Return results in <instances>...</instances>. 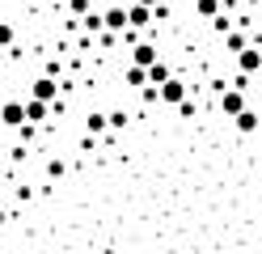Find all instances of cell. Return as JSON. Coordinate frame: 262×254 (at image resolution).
<instances>
[{
  "instance_id": "cell-2",
  "label": "cell",
  "mask_w": 262,
  "mask_h": 254,
  "mask_svg": "<svg viewBox=\"0 0 262 254\" xmlns=\"http://www.w3.org/2000/svg\"><path fill=\"white\" fill-rule=\"evenodd\" d=\"M0 123L5 127H21L26 123V102H5V106H0Z\"/></svg>"
},
{
  "instance_id": "cell-13",
  "label": "cell",
  "mask_w": 262,
  "mask_h": 254,
  "mask_svg": "<svg viewBox=\"0 0 262 254\" xmlns=\"http://www.w3.org/2000/svg\"><path fill=\"white\" fill-rule=\"evenodd\" d=\"M148 81H152V85H165V81H169V68L161 64V60H157V64H148Z\"/></svg>"
},
{
  "instance_id": "cell-18",
  "label": "cell",
  "mask_w": 262,
  "mask_h": 254,
  "mask_svg": "<svg viewBox=\"0 0 262 254\" xmlns=\"http://www.w3.org/2000/svg\"><path fill=\"white\" fill-rule=\"evenodd\" d=\"M68 9H72L76 17H85V13H89V0H68Z\"/></svg>"
},
{
  "instance_id": "cell-16",
  "label": "cell",
  "mask_w": 262,
  "mask_h": 254,
  "mask_svg": "<svg viewBox=\"0 0 262 254\" xmlns=\"http://www.w3.org/2000/svg\"><path fill=\"white\" fill-rule=\"evenodd\" d=\"M110 127L123 131V127H127V110H110Z\"/></svg>"
},
{
  "instance_id": "cell-12",
  "label": "cell",
  "mask_w": 262,
  "mask_h": 254,
  "mask_svg": "<svg viewBox=\"0 0 262 254\" xmlns=\"http://www.w3.org/2000/svg\"><path fill=\"white\" fill-rule=\"evenodd\" d=\"M85 127H89L93 135H97V131H106V127H110V114H102V110H93V114L85 119Z\"/></svg>"
},
{
  "instance_id": "cell-20",
  "label": "cell",
  "mask_w": 262,
  "mask_h": 254,
  "mask_svg": "<svg viewBox=\"0 0 262 254\" xmlns=\"http://www.w3.org/2000/svg\"><path fill=\"white\" fill-rule=\"evenodd\" d=\"M0 229H5V208H0Z\"/></svg>"
},
{
  "instance_id": "cell-8",
  "label": "cell",
  "mask_w": 262,
  "mask_h": 254,
  "mask_svg": "<svg viewBox=\"0 0 262 254\" xmlns=\"http://www.w3.org/2000/svg\"><path fill=\"white\" fill-rule=\"evenodd\" d=\"M127 85H131V89H144V85H148V68L131 60V68H127Z\"/></svg>"
},
{
  "instance_id": "cell-11",
  "label": "cell",
  "mask_w": 262,
  "mask_h": 254,
  "mask_svg": "<svg viewBox=\"0 0 262 254\" xmlns=\"http://www.w3.org/2000/svg\"><path fill=\"white\" fill-rule=\"evenodd\" d=\"M80 22H85V30H89V34H102V30H106V13H93V9H89L85 17H80Z\"/></svg>"
},
{
  "instance_id": "cell-5",
  "label": "cell",
  "mask_w": 262,
  "mask_h": 254,
  "mask_svg": "<svg viewBox=\"0 0 262 254\" xmlns=\"http://www.w3.org/2000/svg\"><path fill=\"white\" fill-rule=\"evenodd\" d=\"M237 68H241V72H258V68H262V51H258V47L237 51Z\"/></svg>"
},
{
  "instance_id": "cell-1",
  "label": "cell",
  "mask_w": 262,
  "mask_h": 254,
  "mask_svg": "<svg viewBox=\"0 0 262 254\" xmlns=\"http://www.w3.org/2000/svg\"><path fill=\"white\" fill-rule=\"evenodd\" d=\"M241 110H245V89H241V85H233V89H224V93H220V114L237 119Z\"/></svg>"
},
{
  "instance_id": "cell-21",
  "label": "cell",
  "mask_w": 262,
  "mask_h": 254,
  "mask_svg": "<svg viewBox=\"0 0 262 254\" xmlns=\"http://www.w3.org/2000/svg\"><path fill=\"white\" fill-rule=\"evenodd\" d=\"M140 5H157V0H140Z\"/></svg>"
},
{
  "instance_id": "cell-4",
  "label": "cell",
  "mask_w": 262,
  "mask_h": 254,
  "mask_svg": "<svg viewBox=\"0 0 262 254\" xmlns=\"http://www.w3.org/2000/svg\"><path fill=\"white\" fill-rule=\"evenodd\" d=\"M161 102H169V106H178V102H186V81L169 76L165 85H161Z\"/></svg>"
},
{
  "instance_id": "cell-3",
  "label": "cell",
  "mask_w": 262,
  "mask_h": 254,
  "mask_svg": "<svg viewBox=\"0 0 262 254\" xmlns=\"http://www.w3.org/2000/svg\"><path fill=\"white\" fill-rule=\"evenodd\" d=\"M127 22L136 26V30H144V26H152V22H157V13H152V5H140V0H136V5L127 9Z\"/></svg>"
},
{
  "instance_id": "cell-17",
  "label": "cell",
  "mask_w": 262,
  "mask_h": 254,
  "mask_svg": "<svg viewBox=\"0 0 262 254\" xmlns=\"http://www.w3.org/2000/svg\"><path fill=\"white\" fill-rule=\"evenodd\" d=\"M0 47H5V51L13 47V26L9 22H0Z\"/></svg>"
},
{
  "instance_id": "cell-9",
  "label": "cell",
  "mask_w": 262,
  "mask_h": 254,
  "mask_svg": "<svg viewBox=\"0 0 262 254\" xmlns=\"http://www.w3.org/2000/svg\"><path fill=\"white\" fill-rule=\"evenodd\" d=\"M237 131H241V135H250V131H258V110H250V106H245V110L237 114Z\"/></svg>"
},
{
  "instance_id": "cell-10",
  "label": "cell",
  "mask_w": 262,
  "mask_h": 254,
  "mask_svg": "<svg viewBox=\"0 0 262 254\" xmlns=\"http://www.w3.org/2000/svg\"><path fill=\"white\" fill-rule=\"evenodd\" d=\"M131 60H136V64H144V68H148V64H157V47H152V43H140L136 51H131Z\"/></svg>"
},
{
  "instance_id": "cell-6",
  "label": "cell",
  "mask_w": 262,
  "mask_h": 254,
  "mask_svg": "<svg viewBox=\"0 0 262 254\" xmlns=\"http://www.w3.org/2000/svg\"><path fill=\"white\" fill-rule=\"evenodd\" d=\"M131 22H127V9L123 5H114V9H106V30H114V34H123Z\"/></svg>"
},
{
  "instance_id": "cell-7",
  "label": "cell",
  "mask_w": 262,
  "mask_h": 254,
  "mask_svg": "<svg viewBox=\"0 0 262 254\" xmlns=\"http://www.w3.org/2000/svg\"><path fill=\"white\" fill-rule=\"evenodd\" d=\"M30 93H34V97H47V102H55V93H59V85H55L51 76H38V81H34V89H30Z\"/></svg>"
},
{
  "instance_id": "cell-15",
  "label": "cell",
  "mask_w": 262,
  "mask_h": 254,
  "mask_svg": "<svg viewBox=\"0 0 262 254\" xmlns=\"http://www.w3.org/2000/svg\"><path fill=\"white\" fill-rule=\"evenodd\" d=\"M224 47H228V51H245V34L228 30V34H224Z\"/></svg>"
},
{
  "instance_id": "cell-14",
  "label": "cell",
  "mask_w": 262,
  "mask_h": 254,
  "mask_svg": "<svg viewBox=\"0 0 262 254\" xmlns=\"http://www.w3.org/2000/svg\"><path fill=\"white\" fill-rule=\"evenodd\" d=\"M199 17H220V0H194Z\"/></svg>"
},
{
  "instance_id": "cell-19",
  "label": "cell",
  "mask_w": 262,
  "mask_h": 254,
  "mask_svg": "<svg viewBox=\"0 0 262 254\" xmlns=\"http://www.w3.org/2000/svg\"><path fill=\"white\" fill-rule=\"evenodd\" d=\"M178 110H182V119H194V102L186 97V102H178Z\"/></svg>"
}]
</instances>
